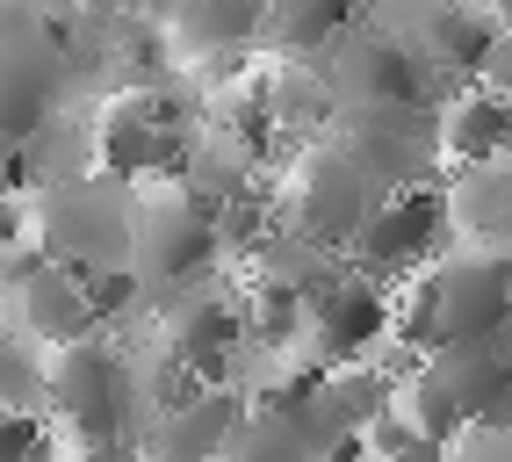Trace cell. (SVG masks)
Listing matches in <instances>:
<instances>
[{"label":"cell","instance_id":"1","mask_svg":"<svg viewBox=\"0 0 512 462\" xmlns=\"http://www.w3.org/2000/svg\"><path fill=\"white\" fill-rule=\"evenodd\" d=\"M44 405L58 412V426L80 441L87 462H123L130 434H138V361L116 354V340H73L51 347L44 361Z\"/></svg>","mask_w":512,"mask_h":462},{"label":"cell","instance_id":"2","mask_svg":"<svg viewBox=\"0 0 512 462\" xmlns=\"http://www.w3.org/2000/svg\"><path fill=\"white\" fill-rule=\"evenodd\" d=\"M37 210V246L73 275L130 268V217H138V188H123L109 174H65L51 188L29 195Z\"/></svg>","mask_w":512,"mask_h":462},{"label":"cell","instance_id":"3","mask_svg":"<svg viewBox=\"0 0 512 462\" xmlns=\"http://www.w3.org/2000/svg\"><path fill=\"white\" fill-rule=\"evenodd\" d=\"M224 253L217 203L195 195L188 181L138 188V217H130V275L145 289H195L202 268Z\"/></svg>","mask_w":512,"mask_h":462},{"label":"cell","instance_id":"4","mask_svg":"<svg viewBox=\"0 0 512 462\" xmlns=\"http://www.w3.org/2000/svg\"><path fill=\"white\" fill-rule=\"evenodd\" d=\"M455 246V188H383V203L368 210V224L354 231L347 246V268L375 275V282H412L426 268H440Z\"/></svg>","mask_w":512,"mask_h":462},{"label":"cell","instance_id":"5","mask_svg":"<svg viewBox=\"0 0 512 462\" xmlns=\"http://www.w3.org/2000/svg\"><path fill=\"white\" fill-rule=\"evenodd\" d=\"M383 203V188L361 159L339 145V138H318L296 152V174H289V195H282V217L303 246H354V231L368 224V210Z\"/></svg>","mask_w":512,"mask_h":462},{"label":"cell","instance_id":"6","mask_svg":"<svg viewBox=\"0 0 512 462\" xmlns=\"http://www.w3.org/2000/svg\"><path fill=\"white\" fill-rule=\"evenodd\" d=\"M325 80L339 94V109H404V102H426V58L412 44L383 37V29H347L339 44H325Z\"/></svg>","mask_w":512,"mask_h":462},{"label":"cell","instance_id":"7","mask_svg":"<svg viewBox=\"0 0 512 462\" xmlns=\"http://www.w3.org/2000/svg\"><path fill=\"white\" fill-rule=\"evenodd\" d=\"M433 296H440V347L455 340H498L512 325V260L505 253H448L433 268Z\"/></svg>","mask_w":512,"mask_h":462},{"label":"cell","instance_id":"8","mask_svg":"<svg viewBox=\"0 0 512 462\" xmlns=\"http://www.w3.org/2000/svg\"><path fill=\"white\" fill-rule=\"evenodd\" d=\"M159 347L174 354L195 383H224L231 361H238V347H253V333H246V304H238V296H224V289H202V282H195V289L174 296Z\"/></svg>","mask_w":512,"mask_h":462},{"label":"cell","instance_id":"9","mask_svg":"<svg viewBox=\"0 0 512 462\" xmlns=\"http://www.w3.org/2000/svg\"><path fill=\"white\" fill-rule=\"evenodd\" d=\"M238 426H246V405H238V390L224 383H195L181 405H166L152 419V462H224V448L238 441Z\"/></svg>","mask_w":512,"mask_h":462},{"label":"cell","instance_id":"10","mask_svg":"<svg viewBox=\"0 0 512 462\" xmlns=\"http://www.w3.org/2000/svg\"><path fill=\"white\" fill-rule=\"evenodd\" d=\"M505 138H512V87H469L440 109V159L448 167H498L505 159Z\"/></svg>","mask_w":512,"mask_h":462},{"label":"cell","instance_id":"11","mask_svg":"<svg viewBox=\"0 0 512 462\" xmlns=\"http://www.w3.org/2000/svg\"><path fill=\"white\" fill-rule=\"evenodd\" d=\"M174 44L188 58H253L267 44V0H181Z\"/></svg>","mask_w":512,"mask_h":462},{"label":"cell","instance_id":"12","mask_svg":"<svg viewBox=\"0 0 512 462\" xmlns=\"http://www.w3.org/2000/svg\"><path fill=\"white\" fill-rule=\"evenodd\" d=\"M354 29V0H267V44L282 58H325Z\"/></svg>","mask_w":512,"mask_h":462},{"label":"cell","instance_id":"13","mask_svg":"<svg viewBox=\"0 0 512 462\" xmlns=\"http://www.w3.org/2000/svg\"><path fill=\"white\" fill-rule=\"evenodd\" d=\"M0 462H51V434L37 412L0 405Z\"/></svg>","mask_w":512,"mask_h":462},{"label":"cell","instance_id":"14","mask_svg":"<svg viewBox=\"0 0 512 462\" xmlns=\"http://www.w3.org/2000/svg\"><path fill=\"white\" fill-rule=\"evenodd\" d=\"M448 462H512V426H469L462 448H448Z\"/></svg>","mask_w":512,"mask_h":462}]
</instances>
